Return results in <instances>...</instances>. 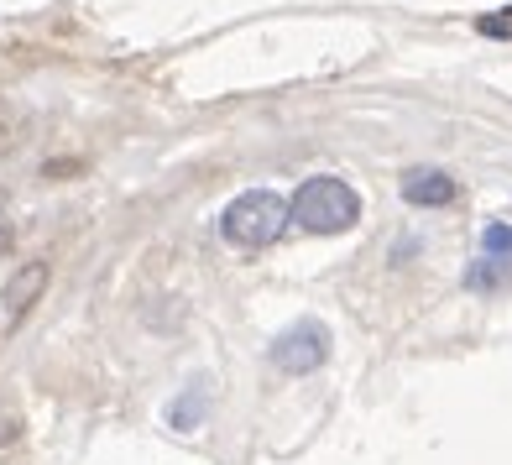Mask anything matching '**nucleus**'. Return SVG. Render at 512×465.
I'll use <instances>...</instances> for the list:
<instances>
[{
    "label": "nucleus",
    "mask_w": 512,
    "mask_h": 465,
    "mask_svg": "<svg viewBox=\"0 0 512 465\" xmlns=\"http://www.w3.org/2000/svg\"><path fill=\"white\" fill-rule=\"evenodd\" d=\"M293 220V204L272 189H246L220 209V236L241 251H262L283 236V225Z\"/></svg>",
    "instance_id": "f257e3e1"
},
{
    "label": "nucleus",
    "mask_w": 512,
    "mask_h": 465,
    "mask_svg": "<svg viewBox=\"0 0 512 465\" xmlns=\"http://www.w3.org/2000/svg\"><path fill=\"white\" fill-rule=\"evenodd\" d=\"M293 220L304 230H314V236H335V230H351L361 220V199L345 178L314 173V178L298 183V194H293Z\"/></svg>",
    "instance_id": "f03ea898"
},
{
    "label": "nucleus",
    "mask_w": 512,
    "mask_h": 465,
    "mask_svg": "<svg viewBox=\"0 0 512 465\" xmlns=\"http://www.w3.org/2000/svg\"><path fill=\"white\" fill-rule=\"evenodd\" d=\"M272 361H277V371H288V377H309V371H319L330 361V330H324L319 319H298L293 330L277 335Z\"/></svg>",
    "instance_id": "7ed1b4c3"
},
{
    "label": "nucleus",
    "mask_w": 512,
    "mask_h": 465,
    "mask_svg": "<svg viewBox=\"0 0 512 465\" xmlns=\"http://www.w3.org/2000/svg\"><path fill=\"white\" fill-rule=\"evenodd\" d=\"M455 194H460V183L445 168H408L403 173V199L413 209H445V204H455Z\"/></svg>",
    "instance_id": "20e7f679"
},
{
    "label": "nucleus",
    "mask_w": 512,
    "mask_h": 465,
    "mask_svg": "<svg viewBox=\"0 0 512 465\" xmlns=\"http://www.w3.org/2000/svg\"><path fill=\"white\" fill-rule=\"evenodd\" d=\"M42 288H48V267H42V262H27V267H21L11 283H6V309H11V314H27V309L37 304Z\"/></svg>",
    "instance_id": "39448f33"
},
{
    "label": "nucleus",
    "mask_w": 512,
    "mask_h": 465,
    "mask_svg": "<svg viewBox=\"0 0 512 465\" xmlns=\"http://www.w3.org/2000/svg\"><path fill=\"white\" fill-rule=\"evenodd\" d=\"M204 408H209V387H204V382H189V387H183V398L168 403V424H173L178 434H194V429L204 424Z\"/></svg>",
    "instance_id": "423d86ee"
},
{
    "label": "nucleus",
    "mask_w": 512,
    "mask_h": 465,
    "mask_svg": "<svg viewBox=\"0 0 512 465\" xmlns=\"http://www.w3.org/2000/svg\"><path fill=\"white\" fill-rule=\"evenodd\" d=\"M465 288H471V293H502V288H512V262H502V257L471 262V267H465Z\"/></svg>",
    "instance_id": "0eeeda50"
},
{
    "label": "nucleus",
    "mask_w": 512,
    "mask_h": 465,
    "mask_svg": "<svg viewBox=\"0 0 512 465\" xmlns=\"http://www.w3.org/2000/svg\"><path fill=\"white\" fill-rule=\"evenodd\" d=\"M481 257H502V262H512V225L507 220H492L481 230Z\"/></svg>",
    "instance_id": "6e6552de"
},
{
    "label": "nucleus",
    "mask_w": 512,
    "mask_h": 465,
    "mask_svg": "<svg viewBox=\"0 0 512 465\" xmlns=\"http://www.w3.org/2000/svg\"><path fill=\"white\" fill-rule=\"evenodd\" d=\"M476 32L481 37H512V16H481Z\"/></svg>",
    "instance_id": "1a4fd4ad"
}]
</instances>
